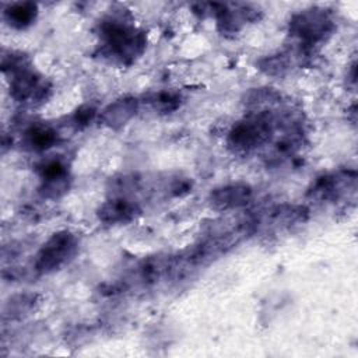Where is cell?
Listing matches in <instances>:
<instances>
[{
    "label": "cell",
    "mask_w": 358,
    "mask_h": 358,
    "mask_svg": "<svg viewBox=\"0 0 358 358\" xmlns=\"http://www.w3.org/2000/svg\"><path fill=\"white\" fill-rule=\"evenodd\" d=\"M101 56L112 63L129 66L145 50L147 36L123 15H109L98 24Z\"/></svg>",
    "instance_id": "6da1fadb"
},
{
    "label": "cell",
    "mask_w": 358,
    "mask_h": 358,
    "mask_svg": "<svg viewBox=\"0 0 358 358\" xmlns=\"http://www.w3.org/2000/svg\"><path fill=\"white\" fill-rule=\"evenodd\" d=\"M336 29V21L330 10L309 7L295 13L288 22V32L298 41V46L312 52L326 42Z\"/></svg>",
    "instance_id": "7a4b0ae2"
},
{
    "label": "cell",
    "mask_w": 358,
    "mask_h": 358,
    "mask_svg": "<svg viewBox=\"0 0 358 358\" xmlns=\"http://www.w3.org/2000/svg\"><path fill=\"white\" fill-rule=\"evenodd\" d=\"M194 13L214 17L222 35L241 32L246 25L257 22L263 14L260 7L245 3H201L196 4Z\"/></svg>",
    "instance_id": "3957f363"
},
{
    "label": "cell",
    "mask_w": 358,
    "mask_h": 358,
    "mask_svg": "<svg viewBox=\"0 0 358 358\" xmlns=\"http://www.w3.org/2000/svg\"><path fill=\"white\" fill-rule=\"evenodd\" d=\"M78 250L77 236L70 231L55 232L38 250L34 270L38 274H50L67 264Z\"/></svg>",
    "instance_id": "277c9868"
},
{
    "label": "cell",
    "mask_w": 358,
    "mask_h": 358,
    "mask_svg": "<svg viewBox=\"0 0 358 358\" xmlns=\"http://www.w3.org/2000/svg\"><path fill=\"white\" fill-rule=\"evenodd\" d=\"M10 95L22 103H39L50 92V84L31 64L21 67L10 74Z\"/></svg>",
    "instance_id": "5b68a950"
},
{
    "label": "cell",
    "mask_w": 358,
    "mask_h": 358,
    "mask_svg": "<svg viewBox=\"0 0 358 358\" xmlns=\"http://www.w3.org/2000/svg\"><path fill=\"white\" fill-rule=\"evenodd\" d=\"M355 171L340 169L337 172L324 173L316 178V180L308 189L306 196L316 201L336 203L344 197H348V194L355 193Z\"/></svg>",
    "instance_id": "8992f818"
},
{
    "label": "cell",
    "mask_w": 358,
    "mask_h": 358,
    "mask_svg": "<svg viewBox=\"0 0 358 358\" xmlns=\"http://www.w3.org/2000/svg\"><path fill=\"white\" fill-rule=\"evenodd\" d=\"M309 210L299 204H281L268 208L264 214L253 215L255 234L257 231H282L308 220Z\"/></svg>",
    "instance_id": "52a82bcc"
},
{
    "label": "cell",
    "mask_w": 358,
    "mask_h": 358,
    "mask_svg": "<svg viewBox=\"0 0 358 358\" xmlns=\"http://www.w3.org/2000/svg\"><path fill=\"white\" fill-rule=\"evenodd\" d=\"M310 55L312 52H308L296 45L262 57L257 62V67L267 76L282 77L288 74L292 69L302 66Z\"/></svg>",
    "instance_id": "ba28073f"
},
{
    "label": "cell",
    "mask_w": 358,
    "mask_h": 358,
    "mask_svg": "<svg viewBox=\"0 0 358 358\" xmlns=\"http://www.w3.org/2000/svg\"><path fill=\"white\" fill-rule=\"evenodd\" d=\"M253 199V189L243 182L227 183L210 192L208 203L214 210L231 211L248 206Z\"/></svg>",
    "instance_id": "9c48e42d"
},
{
    "label": "cell",
    "mask_w": 358,
    "mask_h": 358,
    "mask_svg": "<svg viewBox=\"0 0 358 358\" xmlns=\"http://www.w3.org/2000/svg\"><path fill=\"white\" fill-rule=\"evenodd\" d=\"M140 214V204L124 196H112L96 210L98 220L105 225H124L134 221Z\"/></svg>",
    "instance_id": "30bf717a"
},
{
    "label": "cell",
    "mask_w": 358,
    "mask_h": 358,
    "mask_svg": "<svg viewBox=\"0 0 358 358\" xmlns=\"http://www.w3.org/2000/svg\"><path fill=\"white\" fill-rule=\"evenodd\" d=\"M140 99L136 96H120L113 102L108 103L99 113V122L113 130L126 126L138 112Z\"/></svg>",
    "instance_id": "8fae6325"
},
{
    "label": "cell",
    "mask_w": 358,
    "mask_h": 358,
    "mask_svg": "<svg viewBox=\"0 0 358 358\" xmlns=\"http://www.w3.org/2000/svg\"><path fill=\"white\" fill-rule=\"evenodd\" d=\"M59 140V133L49 124L35 123L31 124L21 138V144L25 150L34 152H42L53 147Z\"/></svg>",
    "instance_id": "7c38bea8"
},
{
    "label": "cell",
    "mask_w": 358,
    "mask_h": 358,
    "mask_svg": "<svg viewBox=\"0 0 358 358\" xmlns=\"http://www.w3.org/2000/svg\"><path fill=\"white\" fill-rule=\"evenodd\" d=\"M3 17L10 27L15 29H25L35 22L38 17V4L32 1L10 3L3 10Z\"/></svg>",
    "instance_id": "4fadbf2b"
},
{
    "label": "cell",
    "mask_w": 358,
    "mask_h": 358,
    "mask_svg": "<svg viewBox=\"0 0 358 358\" xmlns=\"http://www.w3.org/2000/svg\"><path fill=\"white\" fill-rule=\"evenodd\" d=\"M38 305L36 294H18L11 296L3 306V322L18 320L28 316Z\"/></svg>",
    "instance_id": "5bb4252c"
},
{
    "label": "cell",
    "mask_w": 358,
    "mask_h": 358,
    "mask_svg": "<svg viewBox=\"0 0 358 358\" xmlns=\"http://www.w3.org/2000/svg\"><path fill=\"white\" fill-rule=\"evenodd\" d=\"M282 99V95L275 91L274 88L262 87V88H252L243 96V103L250 112L271 109L273 106L278 105Z\"/></svg>",
    "instance_id": "9a60e30c"
},
{
    "label": "cell",
    "mask_w": 358,
    "mask_h": 358,
    "mask_svg": "<svg viewBox=\"0 0 358 358\" xmlns=\"http://www.w3.org/2000/svg\"><path fill=\"white\" fill-rule=\"evenodd\" d=\"M140 102L147 103L155 112L172 113L180 106L182 95L175 90H159V91L148 92L147 95H144L143 101Z\"/></svg>",
    "instance_id": "2e32d148"
},
{
    "label": "cell",
    "mask_w": 358,
    "mask_h": 358,
    "mask_svg": "<svg viewBox=\"0 0 358 358\" xmlns=\"http://www.w3.org/2000/svg\"><path fill=\"white\" fill-rule=\"evenodd\" d=\"M38 175L41 178V182H53V180H62V179H69V168L67 164L64 162L63 158L60 157H52L43 159L38 168Z\"/></svg>",
    "instance_id": "e0dca14e"
},
{
    "label": "cell",
    "mask_w": 358,
    "mask_h": 358,
    "mask_svg": "<svg viewBox=\"0 0 358 358\" xmlns=\"http://www.w3.org/2000/svg\"><path fill=\"white\" fill-rule=\"evenodd\" d=\"M95 113H96L95 108H92L90 105H83L76 110V113L73 116V123L77 127H84L95 117Z\"/></svg>",
    "instance_id": "ac0fdd59"
}]
</instances>
